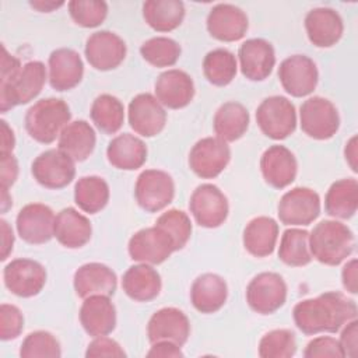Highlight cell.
Listing matches in <instances>:
<instances>
[{
  "label": "cell",
  "mask_w": 358,
  "mask_h": 358,
  "mask_svg": "<svg viewBox=\"0 0 358 358\" xmlns=\"http://www.w3.org/2000/svg\"><path fill=\"white\" fill-rule=\"evenodd\" d=\"M292 316L296 327L308 336L323 331L336 333L357 317V305L341 292L329 291L298 302Z\"/></svg>",
  "instance_id": "1"
},
{
  "label": "cell",
  "mask_w": 358,
  "mask_h": 358,
  "mask_svg": "<svg viewBox=\"0 0 358 358\" xmlns=\"http://www.w3.org/2000/svg\"><path fill=\"white\" fill-rule=\"evenodd\" d=\"M354 234L351 229L333 220L320 221L309 235L312 257L327 266H337L354 250Z\"/></svg>",
  "instance_id": "2"
},
{
  "label": "cell",
  "mask_w": 358,
  "mask_h": 358,
  "mask_svg": "<svg viewBox=\"0 0 358 358\" xmlns=\"http://www.w3.org/2000/svg\"><path fill=\"white\" fill-rule=\"evenodd\" d=\"M69 105L59 98H45L35 102L25 115V130L38 143L50 144L70 122Z\"/></svg>",
  "instance_id": "3"
},
{
  "label": "cell",
  "mask_w": 358,
  "mask_h": 358,
  "mask_svg": "<svg viewBox=\"0 0 358 358\" xmlns=\"http://www.w3.org/2000/svg\"><path fill=\"white\" fill-rule=\"evenodd\" d=\"M46 81V69L42 62L25 63L20 71L8 80L0 81V110L24 105L39 95Z\"/></svg>",
  "instance_id": "4"
},
{
  "label": "cell",
  "mask_w": 358,
  "mask_h": 358,
  "mask_svg": "<svg viewBox=\"0 0 358 358\" xmlns=\"http://www.w3.org/2000/svg\"><path fill=\"white\" fill-rule=\"evenodd\" d=\"M256 122L267 137L273 140L287 138L296 127L295 106L285 96H268L257 106Z\"/></svg>",
  "instance_id": "5"
},
{
  "label": "cell",
  "mask_w": 358,
  "mask_h": 358,
  "mask_svg": "<svg viewBox=\"0 0 358 358\" xmlns=\"http://www.w3.org/2000/svg\"><path fill=\"white\" fill-rule=\"evenodd\" d=\"M299 120L302 131L315 140H327L340 127V116L336 106L322 96H312L301 105Z\"/></svg>",
  "instance_id": "6"
},
{
  "label": "cell",
  "mask_w": 358,
  "mask_h": 358,
  "mask_svg": "<svg viewBox=\"0 0 358 358\" xmlns=\"http://www.w3.org/2000/svg\"><path fill=\"white\" fill-rule=\"evenodd\" d=\"M134 196L143 210L148 213L161 211L173 200V179L165 171L145 169L137 178Z\"/></svg>",
  "instance_id": "7"
},
{
  "label": "cell",
  "mask_w": 358,
  "mask_h": 358,
  "mask_svg": "<svg viewBox=\"0 0 358 358\" xmlns=\"http://www.w3.org/2000/svg\"><path fill=\"white\" fill-rule=\"evenodd\" d=\"M287 299V284L277 273L264 271L253 277L246 288V301L252 310L260 315H271Z\"/></svg>",
  "instance_id": "8"
},
{
  "label": "cell",
  "mask_w": 358,
  "mask_h": 358,
  "mask_svg": "<svg viewBox=\"0 0 358 358\" xmlns=\"http://www.w3.org/2000/svg\"><path fill=\"white\" fill-rule=\"evenodd\" d=\"M189 208L196 222L204 228H217L224 224L229 210L225 194L211 183H203L193 190Z\"/></svg>",
  "instance_id": "9"
},
{
  "label": "cell",
  "mask_w": 358,
  "mask_h": 358,
  "mask_svg": "<svg viewBox=\"0 0 358 358\" xmlns=\"http://www.w3.org/2000/svg\"><path fill=\"white\" fill-rule=\"evenodd\" d=\"M231 150L224 140L218 137H206L192 147L189 166L197 176L213 179L227 168Z\"/></svg>",
  "instance_id": "10"
},
{
  "label": "cell",
  "mask_w": 358,
  "mask_h": 358,
  "mask_svg": "<svg viewBox=\"0 0 358 358\" xmlns=\"http://www.w3.org/2000/svg\"><path fill=\"white\" fill-rule=\"evenodd\" d=\"M4 285L11 294L21 298L38 295L46 284L45 267L31 259H14L3 271Z\"/></svg>",
  "instance_id": "11"
},
{
  "label": "cell",
  "mask_w": 358,
  "mask_h": 358,
  "mask_svg": "<svg viewBox=\"0 0 358 358\" xmlns=\"http://www.w3.org/2000/svg\"><path fill=\"white\" fill-rule=\"evenodd\" d=\"M320 214V197L309 187H294L278 203V217L285 225H309Z\"/></svg>",
  "instance_id": "12"
},
{
  "label": "cell",
  "mask_w": 358,
  "mask_h": 358,
  "mask_svg": "<svg viewBox=\"0 0 358 358\" xmlns=\"http://www.w3.org/2000/svg\"><path fill=\"white\" fill-rule=\"evenodd\" d=\"M31 172L43 187L62 189L74 179L76 166L74 161L57 148L39 154L31 165Z\"/></svg>",
  "instance_id": "13"
},
{
  "label": "cell",
  "mask_w": 358,
  "mask_h": 358,
  "mask_svg": "<svg viewBox=\"0 0 358 358\" xmlns=\"http://www.w3.org/2000/svg\"><path fill=\"white\" fill-rule=\"evenodd\" d=\"M278 78L282 88L292 96L301 98L313 92L317 85V69L315 62L305 55H294L281 62Z\"/></svg>",
  "instance_id": "14"
},
{
  "label": "cell",
  "mask_w": 358,
  "mask_h": 358,
  "mask_svg": "<svg viewBox=\"0 0 358 358\" xmlns=\"http://www.w3.org/2000/svg\"><path fill=\"white\" fill-rule=\"evenodd\" d=\"M129 255L134 262L161 264L175 250L172 239L157 225L137 231L129 241Z\"/></svg>",
  "instance_id": "15"
},
{
  "label": "cell",
  "mask_w": 358,
  "mask_h": 358,
  "mask_svg": "<svg viewBox=\"0 0 358 358\" xmlns=\"http://www.w3.org/2000/svg\"><path fill=\"white\" fill-rule=\"evenodd\" d=\"M55 218L50 207L41 203L27 204L17 215V232L28 243H46L55 236Z\"/></svg>",
  "instance_id": "16"
},
{
  "label": "cell",
  "mask_w": 358,
  "mask_h": 358,
  "mask_svg": "<svg viewBox=\"0 0 358 358\" xmlns=\"http://www.w3.org/2000/svg\"><path fill=\"white\" fill-rule=\"evenodd\" d=\"M85 57L88 63L101 71L116 69L126 57L124 41L110 31H98L85 42Z\"/></svg>",
  "instance_id": "17"
},
{
  "label": "cell",
  "mask_w": 358,
  "mask_h": 358,
  "mask_svg": "<svg viewBox=\"0 0 358 358\" xmlns=\"http://www.w3.org/2000/svg\"><path fill=\"white\" fill-rule=\"evenodd\" d=\"M130 127L143 137L159 134L166 123V112L151 94H138L129 103Z\"/></svg>",
  "instance_id": "18"
},
{
  "label": "cell",
  "mask_w": 358,
  "mask_h": 358,
  "mask_svg": "<svg viewBox=\"0 0 358 358\" xmlns=\"http://www.w3.org/2000/svg\"><path fill=\"white\" fill-rule=\"evenodd\" d=\"M147 336L151 344L171 341L182 347L190 336V322L180 309L162 308L150 317Z\"/></svg>",
  "instance_id": "19"
},
{
  "label": "cell",
  "mask_w": 358,
  "mask_h": 358,
  "mask_svg": "<svg viewBox=\"0 0 358 358\" xmlns=\"http://www.w3.org/2000/svg\"><path fill=\"white\" fill-rule=\"evenodd\" d=\"M248 17L236 6L220 3L207 15L208 34L222 42H235L245 36L248 31Z\"/></svg>",
  "instance_id": "20"
},
{
  "label": "cell",
  "mask_w": 358,
  "mask_h": 358,
  "mask_svg": "<svg viewBox=\"0 0 358 358\" xmlns=\"http://www.w3.org/2000/svg\"><path fill=\"white\" fill-rule=\"evenodd\" d=\"M239 62L242 74L252 81L266 80L275 64L274 48L262 38L245 41L239 48Z\"/></svg>",
  "instance_id": "21"
},
{
  "label": "cell",
  "mask_w": 358,
  "mask_h": 358,
  "mask_svg": "<svg viewBox=\"0 0 358 358\" xmlns=\"http://www.w3.org/2000/svg\"><path fill=\"white\" fill-rule=\"evenodd\" d=\"M154 88L158 102L169 109L185 108L194 96V84L192 77L178 69L161 73Z\"/></svg>",
  "instance_id": "22"
},
{
  "label": "cell",
  "mask_w": 358,
  "mask_h": 358,
  "mask_svg": "<svg viewBox=\"0 0 358 358\" xmlns=\"http://www.w3.org/2000/svg\"><path fill=\"white\" fill-rule=\"evenodd\" d=\"M260 169L266 183L275 189H284L294 182L298 164L287 147L271 145L262 155Z\"/></svg>",
  "instance_id": "23"
},
{
  "label": "cell",
  "mask_w": 358,
  "mask_h": 358,
  "mask_svg": "<svg viewBox=\"0 0 358 358\" xmlns=\"http://www.w3.org/2000/svg\"><path fill=\"white\" fill-rule=\"evenodd\" d=\"M76 294L85 299L92 295L112 296L117 278L113 270L102 263H87L77 268L73 278Z\"/></svg>",
  "instance_id": "24"
},
{
  "label": "cell",
  "mask_w": 358,
  "mask_h": 358,
  "mask_svg": "<svg viewBox=\"0 0 358 358\" xmlns=\"http://www.w3.org/2000/svg\"><path fill=\"white\" fill-rule=\"evenodd\" d=\"M305 29L309 41L317 48H330L336 45L344 31L340 14L329 7L310 10L305 17Z\"/></svg>",
  "instance_id": "25"
},
{
  "label": "cell",
  "mask_w": 358,
  "mask_h": 358,
  "mask_svg": "<svg viewBox=\"0 0 358 358\" xmlns=\"http://www.w3.org/2000/svg\"><path fill=\"white\" fill-rule=\"evenodd\" d=\"M84 64L80 55L69 48H60L49 56V83L56 91H67L80 84Z\"/></svg>",
  "instance_id": "26"
},
{
  "label": "cell",
  "mask_w": 358,
  "mask_h": 358,
  "mask_svg": "<svg viewBox=\"0 0 358 358\" xmlns=\"http://www.w3.org/2000/svg\"><path fill=\"white\" fill-rule=\"evenodd\" d=\"M83 329L92 337L106 336L116 326V309L106 295H92L84 299L80 308Z\"/></svg>",
  "instance_id": "27"
},
{
  "label": "cell",
  "mask_w": 358,
  "mask_h": 358,
  "mask_svg": "<svg viewBox=\"0 0 358 358\" xmlns=\"http://www.w3.org/2000/svg\"><path fill=\"white\" fill-rule=\"evenodd\" d=\"M228 296V287L222 277L214 273L199 275L190 288L193 306L201 313H214L220 310Z\"/></svg>",
  "instance_id": "28"
},
{
  "label": "cell",
  "mask_w": 358,
  "mask_h": 358,
  "mask_svg": "<svg viewBox=\"0 0 358 358\" xmlns=\"http://www.w3.org/2000/svg\"><path fill=\"white\" fill-rule=\"evenodd\" d=\"M92 227L90 220L77 210L67 207L55 218V236L60 245L69 249L83 248L90 242Z\"/></svg>",
  "instance_id": "29"
},
{
  "label": "cell",
  "mask_w": 358,
  "mask_h": 358,
  "mask_svg": "<svg viewBox=\"0 0 358 358\" xmlns=\"http://www.w3.org/2000/svg\"><path fill=\"white\" fill-rule=\"evenodd\" d=\"M106 157L115 168L134 171L141 168L147 161V145L141 138L130 133H123L112 138L108 144Z\"/></svg>",
  "instance_id": "30"
},
{
  "label": "cell",
  "mask_w": 358,
  "mask_h": 358,
  "mask_svg": "<svg viewBox=\"0 0 358 358\" xmlns=\"http://www.w3.org/2000/svg\"><path fill=\"white\" fill-rule=\"evenodd\" d=\"M123 291L129 298L137 302H148L161 292V277L150 264H136L127 268L122 280Z\"/></svg>",
  "instance_id": "31"
},
{
  "label": "cell",
  "mask_w": 358,
  "mask_h": 358,
  "mask_svg": "<svg viewBox=\"0 0 358 358\" xmlns=\"http://www.w3.org/2000/svg\"><path fill=\"white\" fill-rule=\"evenodd\" d=\"M278 238V224L271 217L250 220L243 231V246L255 257H266L273 253Z\"/></svg>",
  "instance_id": "32"
},
{
  "label": "cell",
  "mask_w": 358,
  "mask_h": 358,
  "mask_svg": "<svg viewBox=\"0 0 358 358\" xmlns=\"http://www.w3.org/2000/svg\"><path fill=\"white\" fill-rule=\"evenodd\" d=\"M95 143V131L85 120L69 123L59 136V150L78 162L85 161L92 154Z\"/></svg>",
  "instance_id": "33"
},
{
  "label": "cell",
  "mask_w": 358,
  "mask_h": 358,
  "mask_svg": "<svg viewBox=\"0 0 358 358\" xmlns=\"http://www.w3.org/2000/svg\"><path fill=\"white\" fill-rule=\"evenodd\" d=\"M213 126L218 138L225 143L235 141L241 138L249 127V112L239 102H225L217 109Z\"/></svg>",
  "instance_id": "34"
},
{
  "label": "cell",
  "mask_w": 358,
  "mask_h": 358,
  "mask_svg": "<svg viewBox=\"0 0 358 358\" xmlns=\"http://www.w3.org/2000/svg\"><path fill=\"white\" fill-rule=\"evenodd\" d=\"M324 208L331 217L351 218L358 208V182L347 178L331 183L324 197Z\"/></svg>",
  "instance_id": "35"
},
{
  "label": "cell",
  "mask_w": 358,
  "mask_h": 358,
  "mask_svg": "<svg viewBox=\"0 0 358 358\" xmlns=\"http://www.w3.org/2000/svg\"><path fill=\"white\" fill-rule=\"evenodd\" d=\"M145 22L158 32L176 29L185 18V6L179 0H148L143 4Z\"/></svg>",
  "instance_id": "36"
},
{
  "label": "cell",
  "mask_w": 358,
  "mask_h": 358,
  "mask_svg": "<svg viewBox=\"0 0 358 358\" xmlns=\"http://www.w3.org/2000/svg\"><path fill=\"white\" fill-rule=\"evenodd\" d=\"M76 204L88 214H96L109 201V186L99 176H83L74 186Z\"/></svg>",
  "instance_id": "37"
},
{
  "label": "cell",
  "mask_w": 358,
  "mask_h": 358,
  "mask_svg": "<svg viewBox=\"0 0 358 358\" xmlns=\"http://www.w3.org/2000/svg\"><path fill=\"white\" fill-rule=\"evenodd\" d=\"M91 119L105 134H115L124 120L123 103L113 95L102 94L95 98L91 106Z\"/></svg>",
  "instance_id": "38"
},
{
  "label": "cell",
  "mask_w": 358,
  "mask_h": 358,
  "mask_svg": "<svg viewBox=\"0 0 358 358\" xmlns=\"http://www.w3.org/2000/svg\"><path fill=\"white\" fill-rule=\"evenodd\" d=\"M278 257L282 263L292 267H301L310 263L312 255L309 249V232L298 228L284 231L280 241Z\"/></svg>",
  "instance_id": "39"
},
{
  "label": "cell",
  "mask_w": 358,
  "mask_h": 358,
  "mask_svg": "<svg viewBox=\"0 0 358 358\" xmlns=\"http://www.w3.org/2000/svg\"><path fill=\"white\" fill-rule=\"evenodd\" d=\"M236 59L232 52L228 49H214L204 56L203 60V73L206 78L217 85H228L236 76Z\"/></svg>",
  "instance_id": "40"
},
{
  "label": "cell",
  "mask_w": 358,
  "mask_h": 358,
  "mask_svg": "<svg viewBox=\"0 0 358 358\" xmlns=\"http://www.w3.org/2000/svg\"><path fill=\"white\" fill-rule=\"evenodd\" d=\"M143 59L154 67L173 66L180 56V46L176 41L166 36H155L140 46Z\"/></svg>",
  "instance_id": "41"
},
{
  "label": "cell",
  "mask_w": 358,
  "mask_h": 358,
  "mask_svg": "<svg viewBox=\"0 0 358 358\" xmlns=\"http://www.w3.org/2000/svg\"><path fill=\"white\" fill-rule=\"evenodd\" d=\"M155 225L172 239L175 250L183 249L192 235L190 218L182 210H168L158 217Z\"/></svg>",
  "instance_id": "42"
},
{
  "label": "cell",
  "mask_w": 358,
  "mask_h": 358,
  "mask_svg": "<svg viewBox=\"0 0 358 358\" xmlns=\"http://www.w3.org/2000/svg\"><path fill=\"white\" fill-rule=\"evenodd\" d=\"M296 351L295 334L287 329H277L266 333L259 343L262 358H289Z\"/></svg>",
  "instance_id": "43"
},
{
  "label": "cell",
  "mask_w": 358,
  "mask_h": 358,
  "mask_svg": "<svg viewBox=\"0 0 358 358\" xmlns=\"http://www.w3.org/2000/svg\"><path fill=\"white\" fill-rule=\"evenodd\" d=\"M20 355L22 358H36V357H50L59 358L62 355L60 344L56 337L43 330L29 333L20 348Z\"/></svg>",
  "instance_id": "44"
},
{
  "label": "cell",
  "mask_w": 358,
  "mask_h": 358,
  "mask_svg": "<svg viewBox=\"0 0 358 358\" xmlns=\"http://www.w3.org/2000/svg\"><path fill=\"white\" fill-rule=\"evenodd\" d=\"M73 21L84 28H94L103 22L108 14V4L98 0H73L69 4Z\"/></svg>",
  "instance_id": "45"
},
{
  "label": "cell",
  "mask_w": 358,
  "mask_h": 358,
  "mask_svg": "<svg viewBox=\"0 0 358 358\" xmlns=\"http://www.w3.org/2000/svg\"><path fill=\"white\" fill-rule=\"evenodd\" d=\"M24 329V316L21 310L8 303L0 306V338L3 341L17 338Z\"/></svg>",
  "instance_id": "46"
},
{
  "label": "cell",
  "mask_w": 358,
  "mask_h": 358,
  "mask_svg": "<svg viewBox=\"0 0 358 358\" xmlns=\"http://www.w3.org/2000/svg\"><path fill=\"white\" fill-rule=\"evenodd\" d=\"M303 357L315 358V357H331V358H343V350L340 347L338 340L333 337H316L308 343Z\"/></svg>",
  "instance_id": "47"
},
{
  "label": "cell",
  "mask_w": 358,
  "mask_h": 358,
  "mask_svg": "<svg viewBox=\"0 0 358 358\" xmlns=\"http://www.w3.org/2000/svg\"><path fill=\"white\" fill-rule=\"evenodd\" d=\"M87 358H98V357H126V352L119 345L117 341L106 337L98 336L95 337L87 347L85 351Z\"/></svg>",
  "instance_id": "48"
},
{
  "label": "cell",
  "mask_w": 358,
  "mask_h": 358,
  "mask_svg": "<svg viewBox=\"0 0 358 358\" xmlns=\"http://www.w3.org/2000/svg\"><path fill=\"white\" fill-rule=\"evenodd\" d=\"M345 327L340 336V347L343 350L344 357H355L357 355V340H358V322L355 319L350 320L344 324Z\"/></svg>",
  "instance_id": "49"
},
{
  "label": "cell",
  "mask_w": 358,
  "mask_h": 358,
  "mask_svg": "<svg viewBox=\"0 0 358 358\" xmlns=\"http://www.w3.org/2000/svg\"><path fill=\"white\" fill-rule=\"evenodd\" d=\"M0 179H1V189H7L14 185L18 176V162L15 157L11 154H0Z\"/></svg>",
  "instance_id": "50"
},
{
  "label": "cell",
  "mask_w": 358,
  "mask_h": 358,
  "mask_svg": "<svg viewBox=\"0 0 358 358\" xmlns=\"http://www.w3.org/2000/svg\"><path fill=\"white\" fill-rule=\"evenodd\" d=\"M148 357H164V358H179L183 357L180 347L171 341H157L152 343L151 350L147 352Z\"/></svg>",
  "instance_id": "51"
},
{
  "label": "cell",
  "mask_w": 358,
  "mask_h": 358,
  "mask_svg": "<svg viewBox=\"0 0 358 358\" xmlns=\"http://www.w3.org/2000/svg\"><path fill=\"white\" fill-rule=\"evenodd\" d=\"M357 259H351L347 262V264L343 267L341 271V280L344 288L350 294H357L358 292V275H357Z\"/></svg>",
  "instance_id": "52"
},
{
  "label": "cell",
  "mask_w": 358,
  "mask_h": 358,
  "mask_svg": "<svg viewBox=\"0 0 358 358\" xmlns=\"http://www.w3.org/2000/svg\"><path fill=\"white\" fill-rule=\"evenodd\" d=\"M0 228H1V257L0 259L6 260L13 250L14 235H13L11 227L6 220H0Z\"/></svg>",
  "instance_id": "53"
},
{
  "label": "cell",
  "mask_w": 358,
  "mask_h": 358,
  "mask_svg": "<svg viewBox=\"0 0 358 358\" xmlns=\"http://www.w3.org/2000/svg\"><path fill=\"white\" fill-rule=\"evenodd\" d=\"M0 124H1V154H11L15 145L14 131L8 127L6 120H1Z\"/></svg>",
  "instance_id": "54"
},
{
  "label": "cell",
  "mask_w": 358,
  "mask_h": 358,
  "mask_svg": "<svg viewBox=\"0 0 358 358\" xmlns=\"http://www.w3.org/2000/svg\"><path fill=\"white\" fill-rule=\"evenodd\" d=\"M344 154H345V159L350 164L351 169L354 172H357V158H358L357 157V136H352L350 138V141L345 144Z\"/></svg>",
  "instance_id": "55"
},
{
  "label": "cell",
  "mask_w": 358,
  "mask_h": 358,
  "mask_svg": "<svg viewBox=\"0 0 358 358\" xmlns=\"http://www.w3.org/2000/svg\"><path fill=\"white\" fill-rule=\"evenodd\" d=\"M31 7L36 8L38 11H42V13H49L55 8H59L62 7L64 3L60 1V3H55V1H29Z\"/></svg>",
  "instance_id": "56"
},
{
  "label": "cell",
  "mask_w": 358,
  "mask_h": 358,
  "mask_svg": "<svg viewBox=\"0 0 358 358\" xmlns=\"http://www.w3.org/2000/svg\"><path fill=\"white\" fill-rule=\"evenodd\" d=\"M10 206H11V197L8 196V190L1 189V211L6 213Z\"/></svg>",
  "instance_id": "57"
}]
</instances>
